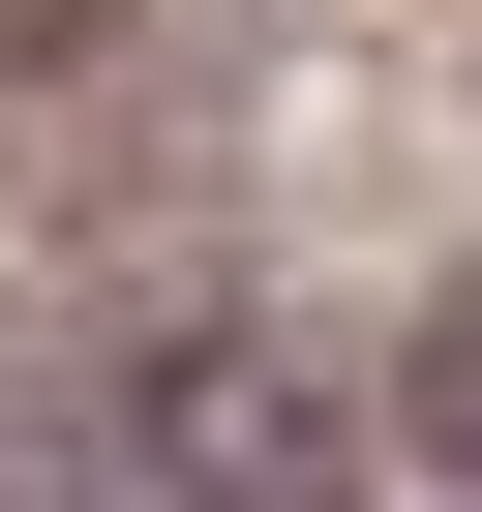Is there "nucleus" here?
<instances>
[{
	"instance_id": "nucleus-1",
	"label": "nucleus",
	"mask_w": 482,
	"mask_h": 512,
	"mask_svg": "<svg viewBox=\"0 0 482 512\" xmlns=\"http://www.w3.org/2000/svg\"><path fill=\"white\" fill-rule=\"evenodd\" d=\"M121 452H151L181 512H362V482H392V392H332L302 332H181V362L121 392Z\"/></svg>"
},
{
	"instance_id": "nucleus-2",
	"label": "nucleus",
	"mask_w": 482,
	"mask_h": 512,
	"mask_svg": "<svg viewBox=\"0 0 482 512\" xmlns=\"http://www.w3.org/2000/svg\"><path fill=\"white\" fill-rule=\"evenodd\" d=\"M392 452H422V482H482V272L392 332Z\"/></svg>"
},
{
	"instance_id": "nucleus-3",
	"label": "nucleus",
	"mask_w": 482,
	"mask_h": 512,
	"mask_svg": "<svg viewBox=\"0 0 482 512\" xmlns=\"http://www.w3.org/2000/svg\"><path fill=\"white\" fill-rule=\"evenodd\" d=\"M61 31H91V0H0V61H61Z\"/></svg>"
},
{
	"instance_id": "nucleus-4",
	"label": "nucleus",
	"mask_w": 482,
	"mask_h": 512,
	"mask_svg": "<svg viewBox=\"0 0 482 512\" xmlns=\"http://www.w3.org/2000/svg\"><path fill=\"white\" fill-rule=\"evenodd\" d=\"M0 512H61V482H31V452H0Z\"/></svg>"
}]
</instances>
